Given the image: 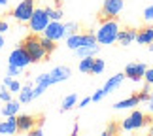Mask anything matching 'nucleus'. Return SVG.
I'll list each match as a JSON object with an SVG mask.
<instances>
[{
	"label": "nucleus",
	"instance_id": "2f4dec72",
	"mask_svg": "<svg viewBox=\"0 0 153 136\" xmlns=\"http://www.w3.org/2000/svg\"><path fill=\"white\" fill-rule=\"evenodd\" d=\"M144 19L146 21H153V4L149 6V8L144 10Z\"/></svg>",
	"mask_w": 153,
	"mask_h": 136
},
{
	"label": "nucleus",
	"instance_id": "c85d7f7f",
	"mask_svg": "<svg viewBox=\"0 0 153 136\" xmlns=\"http://www.w3.org/2000/svg\"><path fill=\"white\" fill-rule=\"evenodd\" d=\"M8 89H10V93H11V94H13V93H19V91H21V83H19L17 80H13V78H11L10 85H8Z\"/></svg>",
	"mask_w": 153,
	"mask_h": 136
},
{
	"label": "nucleus",
	"instance_id": "a878e982",
	"mask_svg": "<svg viewBox=\"0 0 153 136\" xmlns=\"http://www.w3.org/2000/svg\"><path fill=\"white\" fill-rule=\"evenodd\" d=\"M78 30H79V25H78V23H74V21L64 23V34H66V36H70V34H76Z\"/></svg>",
	"mask_w": 153,
	"mask_h": 136
},
{
	"label": "nucleus",
	"instance_id": "a211bd4d",
	"mask_svg": "<svg viewBox=\"0 0 153 136\" xmlns=\"http://www.w3.org/2000/svg\"><path fill=\"white\" fill-rule=\"evenodd\" d=\"M140 104V98H138V94H132V97H128L125 100H119L114 108L115 110H132V108H136V106Z\"/></svg>",
	"mask_w": 153,
	"mask_h": 136
},
{
	"label": "nucleus",
	"instance_id": "423d86ee",
	"mask_svg": "<svg viewBox=\"0 0 153 136\" xmlns=\"http://www.w3.org/2000/svg\"><path fill=\"white\" fill-rule=\"evenodd\" d=\"M98 44L97 42V36L91 32H76V34H70V36H66V45L68 49H78V47H83V45H95Z\"/></svg>",
	"mask_w": 153,
	"mask_h": 136
},
{
	"label": "nucleus",
	"instance_id": "9b49d317",
	"mask_svg": "<svg viewBox=\"0 0 153 136\" xmlns=\"http://www.w3.org/2000/svg\"><path fill=\"white\" fill-rule=\"evenodd\" d=\"M146 70H148L146 62H131V64L125 66V76L128 80H132V81H140L144 78Z\"/></svg>",
	"mask_w": 153,
	"mask_h": 136
},
{
	"label": "nucleus",
	"instance_id": "1a4fd4ad",
	"mask_svg": "<svg viewBox=\"0 0 153 136\" xmlns=\"http://www.w3.org/2000/svg\"><path fill=\"white\" fill-rule=\"evenodd\" d=\"M123 0H104L102 6V17L104 19H115L123 11Z\"/></svg>",
	"mask_w": 153,
	"mask_h": 136
},
{
	"label": "nucleus",
	"instance_id": "9d476101",
	"mask_svg": "<svg viewBox=\"0 0 153 136\" xmlns=\"http://www.w3.org/2000/svg\"><path fill=\"white\" fill-rule=\"evenodd\" d=\"M44 36L55 40V42L66 38V34H64V23H61V21H49L48 27L44 28Z\"/></svg>",
	"mask_w": 153,
	"mask_h": 136
},
{
	"label": "nucleus",
	"instance_id": "412c9836",
	"mask_svg": "<svg viewBox=\"0 0 153 136\" xmlns=\"http://www.w3.org/2000/svg\"><path fill=\"white\" fill-rule=\"evenodd\" d=\"M74 106H78V97L72 93V94H68V97H64L62 98V104H61V111H68V110H72Z\"/></svg>",
	"mask_w": 153,
	"mask_h": 136
},
{
	"label": "nucleus",
	"instance_id": "b1692460",
	"mask_svg": "<svg viewBox=\"0 0 153 136\" xmlns=\"http://www.w3.org/2000/svg\"><path fill=\"white\" fill-rule=\"evenodd\" d=\"M106 68V62L102 59H93V68H91V74H102Z\"/></svg>",
	"mask_w": 153,
	"mask_h": 136
},
{
	"label": "nucleus",
	"instance_id": "4be33fe9",
	"mask_svg": "<svg viewBox=\"0 0 153 136\" xmlns=\"http://www.w3.org/2000/svg\"><path fill=\"white\" fill-rule=\"evenodd\" d=\"M93 59L95 57H83L79 59V72L81 74H91V68H93Z\"/></svg>",
	"mask_w": 153,
	"mask_h": 136
},
{
	"label": "nucleus",
	"instance_id": "cd10ccee",
	"mask_svg": "<svg viewBox=\"0 0 153 136\" xmlns=\"http://www.w3.org/2000/svg\"><path fill=\"white\" fill-rule=\"evenodd\" d=\"M23 74V68L19 66H13V64H8V76H11V78H17V76Z\"/></svg>",
	"mask_w": 153,
	"mask_h": 136
},
{
	"label": "nucleus",
	"instance_id": "7ed1b4c3",
	"mask_svg": "<svg viewBox=\"0 0 153 136\" xmlns=\"http://www.w3.org/2000/svg\"><path fill=\"white\" fill-rule=\"evenodd\" d=\"M23 47H25L27 53L30 55L32 62H40V61H44V59L48 57V53H45L42 42H40V38H38L34 32L30 34V36H27V38H25V42H23Z\"/></svg>",
	"mask_w": 153,
	"mask_h": 136
},
{
	"label": "nucleus",
	"instance_id": "20e7f679",
	"mask_svg": "<svg viewBox=\"0 0 153 136\" xmlns=\"http://www.w3.org/2000/svg\"><path fill=\"white\" fill-rule=\"evenodd\" d=\"M146 121H148V117H146L140 110H132L131 115H127L125 119L121 121V131L123 132H134V131H140Z\"/></svg>",
	"mask_w": 153,
	"mask_h": 136
},
{
	"label": "nucleus",
	"instance_id": "e433bc0d",
	"mask_svg": "<svg viewBox=\"0 0 153 136\" xmlns=\"http://www.w3.org/2000/svg\"><path fill=\"white\" fill-rule=\"evenodd\" d=\"M8 2H10V0H0V8H6V6H8Z\"/></svg>",
	"mask_w": 153,
	"mask_h": 136
},
{
	"label": "nucleus",
	"instance_id": "4c0bfd02",
	"mask_svg": "<svg viewBox=\"0 0 153 136\" xmlns=\"http://www.w3.org/2000/svg\"><path fill=\"white\" fill-rule=\"evenodd\" d=\"M78 131H79V127H78V123H76L74 129H72V134H78Z\"/></svg>",
	"mask_w": 153,
	"mask_h": 136
},
{
	"label": "nucleus",
	"instance_id": "39448f33",
	"mask_svg": "<svg viewBox=\"0 0 153 136\" xmlns=\"http://www.w3.org/2000/svg\"><path fill=\"white\" fill-rule=\"evenodd\" d=\"M49 21L51 19H49L45 8H34V13L30 15V19H28V28H30L34 34H40V32H44V28L48 27Z\"/></svg>",
	"mask_w": 153,
	"mask_h": 136
},
{
	"label": "nucleus",
	"instance_id": "4468645a",
	"mask_svg": "<svg viewBox=\"0 0 153 136\" xmlns=\"http://www.w3.org/2000/svg\"><path fill=\"white\" fill-rule=\"evenodd\" d=\"M17 132V115H8L0 121V134H15Z\"/></svg>",
	"mask_w": 153,
	"mask_h": 136
},
{
	"label": "nucleus",
	"instance_id": "ddd939ff",
	"mask_svg": "<svg viewBox=\"0 0 153 136\" xmlns=\"http://www.w3.org/2000/svg\"><path fill=\"white\" fill-rule=\"evenodd\" d=\"M125 78H127V76H125V72H123V74H115V76H111V78H110V80L104 83V87H102V89H104V93H106V94H110V93L117 91V89L121 87V83L125 81Z\"/></svg>",
	"mask_w": 153,
	"mask_h": 136
},
{
	"label": "nucleus",
	"instance_id": "6e6552de",
	"mask_svg": "<svg viewBox=\"0 0 153 136\" xmlns=\"http://www.w3.org/2000/svg\"><path fill=\"white\" fill-rule=\"evenodd\" d=\"M8 64H13V66H19V68L25 70L28 64H32V59H30V55L27 53L25 47L21 45V47H15V49L10 53V57H8Z\"/></svg>",
	"mask_w": 153,
	"mask_h": 136
},
{
	"label": "nucleus",
	"instance_id": "c9c22d12",
	"mask_svg": "<svg viewBox=\"0 0 153 136\" xmlns=\"http://www.w3.org/2000/svg\"><path fill=\"white\" fill-rule=\"evenodd\" d=\"M148 110H149V111H153V98H149V100H148Z\"/></svg>",
	"mask_w": 153,
	"mask_h": 136
},
{
	"label": "nucleus",
	"instance_id": "c756f323",
	"mask_svg": "<svg viewBox=\"0 0 153 136\" xmlns=\"http://www.w3.org/2000/svg\"><path fill=\"white\" fill-rule=\"evenodd\" d=\"M106 97V93H104V89H102V87H100V89H97L95 93H93V97H91V100H93V102H100V100Z\"/></svg>",
	"mask_w": 153,
	"mask_h": 136
},
{
	"label": "nucleus",
	"instance_id": "dca6fc26",
	"mask_svg": "<svg viewBox=\"0 0 153 136\" xmlns=\"http://www.w3.org/2000/svg\"><path fill=\"white\" fill-rule=\"evenodd\" d=\"M134 40H136V28H125V30H119V34H117V42L121 45H131Z\"/></svg>",
	"mask_w": 153,
	"mask_h": 136
},
{
	"label": "nucleus",
	"instance_id": "a19ab883",
	"mask_svg": "<svg viewBox=\"0 0 153 136\" xmlns=\"http://www.w3.org/2000/svg\"><path fill=\"white\" fill-rule=\"evenodd\" d=\"M149 51H153V42H151V44H149Z\"/></svg>",
	"mask_w": 153,
	"mask_h": 136
},
{
	"label": "nucleus",
	"instance_id": "f03ea898",
	"mask_svg": "<svg viewBox=\"0 0 153 136\" xmlns=\"http://www.w3.org/2000/svg\"><path fill=\"white\" fill-rule=\"evenodd\" d=\"M119 23L115 19H104L100 23V27L97 28L95 36H97V42L100 45H111L117 42V34H119Z\"/></svg>",
	"mask_w": 153,
	"mask_h": 136
},
{
	"label": "nucleus",
	"instance_id": "f3484780",
	"mask_svg": "<svg viewBox=\"0 0 153 136\" xmlns=\"http://www.w3.org/2000/svg\"><path fill=\"white\" fill-rule=\"evenodd\" d=\"M32 89H34V85L30 83V81H28V83H25V85H21V91L17 93V94H19V102H21V104H28V102H32V100H34Z\"/></svg>",
	"mask_w": 153,
	"mask_h": 136
},
{
	"label": "nucleus",
	"instance_id": "2eb2a0df",
	"mask_svg": "<svg viewBox=\"0 0 153 136\" xmlns=\"http://www.w3.org/2000/svg\"><path fill=\"white\" fill-rule=\"evenodd\" d=\"M140 45H149L153 42V27H144V28H136V40Z\"/></svg>",
	"mask_w": 153,
	"mask_h": 136
},
{
	"label": "nucleus",
	"instance_id": "473e14b6",
	"mask_svg": "<svg viewBox=\"0 0 153 136\" xmlns=\"http://www.w3.org/2000/svg\"><path fill=\"white\" fill-rule=\"evenodd\" d=\"M8 30H10V23H8V21H2V19H0V34H6Z\"/></svg>",
	"mask_w": 153,
	"mask_h": 136
},
{
	"label": "nucleus",
	"instance_id": "72a5a7b5",
	"mask_svg": "<svg viewBox=\"0 0 153 136\" xmlns=\"http://www.w3.org/2000/svg\"><path fill=\"white\" fill-rule=\"evenodd\" d=\"M89 102H93V100H91V97H85L83 100H79V104H78V106H79V108H85V106L89 104Z\"/></svg>",
	"mask_w": 153,
	"mask_h": 136
},
{
	"label": "nucleus",
	"instance_id": "58836bf2",
	"mask_svg": "<svg viewBox=\"0 0 153 136\" xmlns=\"http://www.w3.org/2000/svg\"><path fill=\"white\" fill-rule=\"evenodd\" d=\"M4 47V34H0V49Z\"/></svg>",
	"mask_w": 153,
	"mask_h": 136
},
{
	"label": "nucleus",
	"instance_id": "5701e85b",
	"mask_svg": "<svg viewBox=\"0 0 153 136\" xmlns=\"http://www.w3.org/2000/svg\"><path fill=\"white\" fill-rule=\"evenodd\" d=\"M40 42H42V45H44V49H45L48 55H51V53L57 49V45H55L57 42H55V40H51V38H48V36H42V38H40Z\"/></svg>",
	"mask_w": 153,
	"mask_h": 136
},
{
	"label": "nucleus",
	"instance_id": "aec40b11",
	"mask_svg": "<svg viewBox=\"0 0 153 136\" xmlns=\"http://www.w3.org/2000/svg\"><path fill=\"white\" fill-rule=\"evenodd\" d=\"M74 53L78 55L79 59H83V57H95L97 53H98V44L95 45H83V47H78V49H74Z\"/></svg>",
	"mask_w": 153,
	"mask_h": 136
},
{
	"label": "nucleus",
	"instance_id": "f257e3e1",
	"mask_svg": "<svg viewBox=\"0 0 153 136\" xmlns=\"http://www.w3.org/2000/svg\"><path fill=\"white\" fill-rule=\"evenodd\" d=\"M70 76H72V70L68 66H55L53 70H49V72L40 74L36 78V85H34V89H32V97L38 98L40 94L45 93L48 87L55 85V83H61V81H66Z\"/></svg>",
	"mask_w": 153,
	"mask_h": 136
},
{
	"label": "nucleus",
	"instance_id": "f704fd0d",
	"mask_svg": "<svg viewBox=\"0 0 153 136\" xmlns=\"http://www.w3.org/2000/svg\"><path fill=\"white\" fill-rule=\"evenodd\" d=\"M114 132H117V127L114 125V123H111V125L106 129V132H104V134H114Z\"/></svg>",
	"mask_w": 153,
	"mask_h": 136
},
{
	"label": "nucleus",
	"instance_id": "6ab92c4d",
	"mask_svg": "<svg viewBox=\"0 0 153 136\" xmlns=\"http://www.w3.org/2000/svg\"><path fill=\"white\" fill-rule=\"evenodd\" d=\"M19 108H21L19 100H8V102H4V106H2V115L4 117L17 115V114H19Z\"/></svg>",
	"mask_w": 153,
	"mask_h": 136
},
{
	"label": "nucleus",
	"instance_id": "7c9ffc66",
	"mask_svg": "<svg viewBox=\"0 0 153 136\" xmlns=\"http://www.w3.org/2000/svg\"><path fill=\"white\" fill-rule=\"evenodd\" d=\"M144 78H146V85L153 87V68H148V70H146Z\"/></svg>",
	"mask_w": 153,
	"mask_h": 136
},
{
	"label": "nucleus",
	"instance_id": "bb28decb",
	"mask_svg": "<svg viewBox=\"0 0 153 136\" xmlns=\"http://www.w3.org/2000/svg\"><path fill=\"white\" fill-rule=\"evenodd\" d=\"M0 100H2V102H8V100H11V93H10V89H8L6 85L0 87Z\"/></svg>",
	"mask_w": 153,
	"mask_h": 136
},
{
	"label": "nucleus",
	"instance_id": "ea45409f",
	"mask_svg": "<svg viewBox=\"0 0 153 136\" xmlns=\"http://www.w3.org/2000/svg\"><path fill=\"white\" fill-rule=\"evenodd\" d=\"M149 134L153 136V123H151V127H149Z\"/></svg>",
	"mask_w": 153,
	"mask_h": 136
},
{
	"label": "nucleus",
	"instance_id": "0eeeda50",
	"mask_svg": "<svg viewBox=\"0 0 153 136\" xmlns=\"http://www.w3.org/2000/svg\"><path fill=\"white\" fill-rule=\"evenodd\" d=\"M32 13H34V0H21L13 8V11H11L13 19L19 23H28Z\"/></svg>",
	"mask_w": 153,
	"mask_h": 136
},
{
	"label": "nucleus",
	"instance_id": "393cba45",
	"mask_svg": "<svg viewBox=\"0 0 153 136\" xmlns=\"http://www.w3.org/2000/svg\"><path fill=\"white\" fill-rule=\"evenodd\" d=\"M45 11H48L51 21H61L62 19V10L61 8H45Z\"/></svg>",
	"mask_w": 153,
	"mask_h": 136
},
{
	"label": "nucleus",
	"instance_id": "f8f14e48",
	"mask_svg": "<svg viewBox=\"0 0 153 136\" xmlns=\"http://www.w3.org/2000/svg\"><path fill=\"white\" fill-rule=\"evenodd\" d=\"M36 119H34L32 115H28V114H17V132H30L34 125H36Z\"/></svg>",
	"mask_w": 153,
	"mask_h": 136
}]
</instances>
